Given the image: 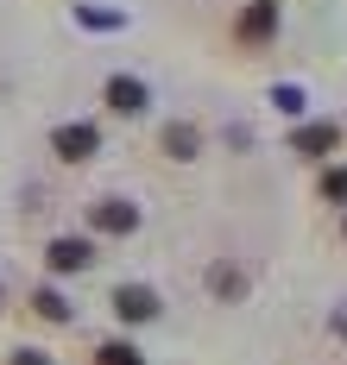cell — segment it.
<instances>
[{
  "label": "cell",
  "mask_w": 347,
  "mask_h": 365,
  "mask_svg": "<svg viewBox=\"0 0 347 365\" xmlns=\"http://www.w3.org/2000/svg\"><path fill=\"white\" fill-rule=\"evenodd\" d=\"M108 108L114 113H139L146 108V88H139L133 76H114V82H108Z\"/></svg>",
  "instance_id": "6da1fadb"
},
{
  "label": "cell",
  "mask_w": 347,
  "mask_h": 365,
  "mask_svg": "<svg viewBox=\"0 0 347 365\" xmlns=\"http://www.w3.org/2000/svg\"><path fill=\"white\" fill-rule=\"evenodd\" d=\"M114 309L126 315V322H152V315H158V296L133 284V290H120V296H114Z\"/></svg>",
  "instance_id": "7a4b0ae2"
},
{
  "label": "cell",
  "mask_w": 347,
  "mask_h": 365,
  "mask_svg": "<svg viewBox=\"0 0 347 365\" xmlns=\"http://www.w3.org/2000/svg\"><path fill=\"white\" fill-rule=\"evenodd\" d=\"M95 151V126H57V158H89Z\"/></svg>",
  "instance_id": "3957f363"
},
{
  "label": "cell",
  "mask_w": 347,
  "mask_h": 365,
  "mask_svg": "<svg viewBox=\"0 0 347 365\" xmlns=\"http://www.w3.org/2000/svg\"><path fill=\"white\" fill-rule=\"evenodd\" d=\"M95 227H101V233H133L139 215H133L126 202H101V208H95Z\"/></svg>",
  "instance_id": "277c9868"
},
{
  "label": "cell",
  "mask_w": 347,
  "mask_h": 365,
  "mask_svg": "<svg viewBox=\"0 0 347 365\" xmlns=\"http://www.w3.org/2000/svg\"><path fill=\"white\" fill-rule=\"evenodd\" d=\"M271 26H278V6H271V0H259V6H246L240 38H271Z\"/></svg>",
  "instance_id": "5b68a950"
},
{
  "label": "cell",
  "mask_w": 347,
  "mask_h": 365,
  "mask_svg": "<svg viewBox=\"0 0 347 365\" xmlns=\"http://www.w3.org/2000/svg\"><path fill=\"white\" fill-rule=\"evenodd\" d=\"M82 264H89V246L82 240H57L51 246V271H82Z\"/></svg>",
  "instance_id": "8992f818"
},
{
  "label": "cell",
  "mask_w": 347,
  "mask_h": 365,
  "mask_svg": "<svg viewBox=\"0 0 347 365\" xmlns=\"http://www.w3.org/2000/svg\"><path fill=\"white\" fill-rule=\"evenodd\" d=\"M297 151H309V158L335 151V126H303V133H297Z\"/></svg>",
  "instance_id": "52a82bcc"
},
{
  "label": "cell",
  "mask_w": 347,
  "mask_h": 365,
  "mask_svg": "<svg viewBox=\"0 0 347 365\" xmlns=\"http://www.w3.org/2000/svg\"><path fill=\"white\" fill-rule=\"evenodd\" d=\"M95 365H139V346H126V340H108V346L95 353Z\"/></svg>",
  "instance_id": "ba28073f"
},
{
  "label": "cell",
  "mask_w": 347,
  "mask_h": 365,
  "mask_svg": "<svg viewBox=\"0 0 347 365\" xmlns=\"http://www.w3.org/2000/svg\"><path fill=\"white\" fill-rule=\"evenodd\" d=\"M164 145H171V158H196V133H190V126H171Z\"/></svg>",
  "instance_id": "9c48e42d"
},
{
  "label": "cell",
  "mask_w": 347,
  "mask_h": 365,
  "mask_svg": "<svg viewBox=\"0 0 347 365\" xmlns=\"http://www.w3.org/2000/svg\"><path fill=\"white\" fill-rule=\"evenodd\" d=\"M39 315H44V322H64V315H70V302H64L57 290H39Z\"/></svg>",
  "instance_id": "30bf717a"
},
{
  "label": "cell",
  "mask_w": 347,
  "mask_h": 365,
  "mask_svg": "<svg viewBox=\"0 0 347 365\" xmlns=\"http://www.w3.org/2000/svg\"><path fill=\"white\" fill-rule=\"evenodd\" d=\"M322 195H335V202H347V170H328V177H322Z\"/></svg>",
  "instance_id": "8fae6325"
},
{
  "label": "cell",
  "mask_w": 347,
  "mask_h": 365,
  "mask_svg": "<svg viewBox=\"0 0 347 365\" xmlns=\"http://www.w3.org/2000/svg\"><path fill=\"white\" fill-rule=\"evenodd\" d=\"M13 365H51V359H39V353H19V359H13Z\"/></svg>",
  "instance_id": "7c38bea8"
}]
</instances>
